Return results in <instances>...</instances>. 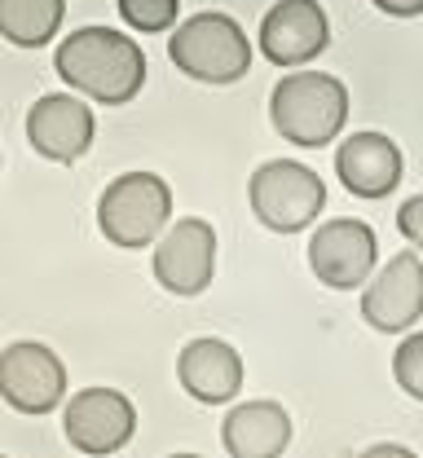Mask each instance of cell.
Segmentation results:
<instances>
[{
  "instance_id": "obj_7",
  "label": "cell",
  "mask_w": 423,
  "mask_h": 458,
  "mask_svg": "<svg viewBox=\"0 0 423 458\" xmlns=\"http://www.w3.org/2000/svg\"><path fill=\"white\" fill-rule=\"evenodd\" d=\"M375 260H379V238L358 216L326 221L309 238V269H313L317 283L331 286V291L366 286L370 274H375Z\"/></svg>"
},
{
  "instance_id": "obj_21",
  "label": "cell",
  "mask_w": 423,
  "mask_h": 458,
  "mask_svg": "<svg viewBox=\"0 0 423 458\" xmlns=\"http://www.w3.org/2000/svg\"><path fill=\"white\" fill-rule=\"evenodd\" d=\"M358 458H419V454L406 450V445H370V450H362Z\"/></svg>"
},
{
  "instance_id": "obj_16",
  "label": "cell",
  "mask_w": 423,
  "mask_h": 458,
  "mask_svg": "<svg viewBox=\"0 0 423 458\" xmlns=\"http://www.w3.org/2000/svg\"><path fill=\"white\" fill-rule=\"evenodd\" d=\"M66 0H0V36L18 49H40L58 40Z\"/></svg>"
},
{
  "instance_id": "obj_3",
  "label": "cell",
  "mask_w": 423,
  "mask_h": 458,
  "mask_svg": "<svg viewBox=\"0 0 423 458\" xmlns=\"http://www.w3.org/2000/svg\"><path fill=\"white\" fill-rule=\"evenodd\" d=\"M168 216H173V190L159 172H123L97 199V229L106 242H115L123 251H137L164 238Z\"/></svg>"
},
{
  "instance_id": "obj_9",
  "label": "cell",
  "mask_w": 423,
  "mask_h": 458,
  "mask_svg": "<svg viewBox=\"0 0 423 458\" xmlns=\"http://www.w3.org/2000/svg\"><path fill=\"white\" fill-rule=\"evenodd\" d=\"M216 274V229L203 216H182L155 242V278L173 295H199Z\"/></svg>"
},
{
  "instance_id": "obj_8",
  "label": "cell",
  "mask_w": 423,
  "mask_h": 458,
  "mask_svg": "<svg viewBox=\"0 0 423 458\" xmlns=\"http://www.w3.org/2000/svg\"><path fill=\"white\" fill-rule=\"evenodd\" d=\"M62 432H66V441L80 454L89 458L120 454L123 445L132 441V432H137V410L115 388H84V393H75L66 401Z\"/></svg>"
},
{
  "instance_id": "obj_20",
  "label": "cell",
  "mask_w": 423,
  "mask_h": 458,
  "mask_svg": "<svg viewBox=\"0 0 423 458\" xmlns=\"http://www.w3.org/2000/svg\"><path fill=\"white\" fill-rule=\"evenodd\" d=\"M370 4L388 18H419L423 13V0H370Z\"/></svg>"
},
{
  "instance_id": "obj_22",
  "label": "cell",
  "mask_w": 423,
  "mask_h": 458,
  "mask_svg": "<svg viewBox=\"0 0 423 458\" xmlns=\"http://www.w3.org/2000/svg\"><path fill=\"white\" fill-rule=\"evenodd\" d=\"M168 458H199V454H168Z\"/></svg>"
},
{
  "instance_id": "obj_17",
  "label": "cell",
  "mask_w": 423,
  "mask_h": 458,
  "mask_svg": "<svg viewBox=\"0 0 423 458\" xmlns=\"http://www.w3.org/2000/svg\"><path fill=\"white\" fill-rule=\"evenodd\" d=\"M177 9H182V0H120V18L132 31H141V36L173 31Z\"/></svg>"
},
{
  "instance_id": "obj_2",
  "label": "cell",
  "mask_w": 423,
  "mask_h": 458,
  "mask_svg": "<svg viewBox=\"0 0 423 458\" xmlns=\"http://www.w3.org/2000/svg\"><path fill=\"white\" fill-rule=\"evenodd\" d=\"M269 119L278 137H287L292 146H304V150L331 146L349 123V89L344 80L322 75V71L283 75L269 93Z\"/></svg>"
},
{
  "instance_id": "obj_6",
  "label": "cell",
  "mask_w": 423,
  "mask_h": 458,
  "mask_svg": "<svg viewBox=\"0 0 423 458\" xmlns=\"http://www.w3.org/2000/svg\"><path fill=\"white\" fill-rule=\"evenodd\" d=\"M66 397V366L49 344L13 340L0 348V401L18 414H49Z\"/></svg>"
},
{
  "instance_id": "obj_13",
  "label": "cell",
  "mask_w": 423,
  "mask_h": 458,
  "mask_svg": "<svg viewBox=\"0 0 423 458\" xmlns=\"http://www.w3.org/2000/svg\"><path fill=\"white\" fill-rule=\"evenodd\" d=\"M177 379L182 388L190 393L194 401L203 405H225V401L239 397L242 388V357L234 344L225 340H190L177 357Z\"/></svg>"
},
{
  "instance_id": "obj_4",
  "label": "cell",
  "mask_w": 423,
  "mask_h": 458,
  "mask_svg": "<svg viewBox=\"0 0 423 458\" xmlns=\"http://www.w3.org/2000/svg\"><path fill=\"white\" fill-rule=\"evenodd\" d=\"M168 57L199 84H234L251 66V40L230 13H194L173 31Z\"/></svg>"
},
{
  "instance_id": "obj_10",
  "label": "cell",
  "mask_w": 423,
  "mask_h": 458,
  "mask_svg": "<svg viewBox=\"0 0 423 458\" xmlns=\"http://www.w3.org/2000/svg\"><path fill=\"white\" fill-rule=\"evenodd\" d=\"M362 318L384 331H410L423 318V260L419 251H397L362 291Z\"/></svg>"
},
{
  "instance_id": "obj_5",
  "label": "cell",
  "mask_w": 423,
  "mask_h": 458,
  "mask_svg": "<svg viewBox=\"0 0 423 458\" xmlns=\"http://www.w3.org/2000/svg\"><path fill=\"white\" fill-rule=\"evenodd\" d=\"M247 199H251V212L265 229L300 233L326 208V185H322L317 172L296 164V159H269L251 172Z\"/></svg>"
},
{
  "instance_id": "obj_18",
  "label": "cell",
  "mask_w": 423,
  "mask_h": 458,
  "mask_svg": "<svg viewBox=\"0 0 423 458\" xmlns=\"http://www.w3.org/2000/svg\"><path fill=\"white\" fill-rule=\"evenodd\" d=\"M393 379L402 384L406 397L423 401V331L419 335H406L393 352Z\"/></svg>"
},
{
  "instance_id": "obj_14",
  "label": "cell",
  "mask_w": 423,
  "mask_h": 458,
  "mask_svg": "<svg viewBox=\"0 0 423 458\" xmlns=\"http://www.w3.org/2000/svg\"><path fill=\"white\" fill-rule=\"evenodd\" d=\"M335 172L349 194L358 199H384L402 185V150L384 132H353L335 150Z\"/></svg>"
},
{
  "instance_id": "obj_23",
  "label": "cell",
  "mask_w": 423,
  "mask_h": 458,
  "mask_svg": "<svg viewBox=\"0 0 423 458\" xmlns=\"http://www.w3.org/2000/svg\"><path fill=\"white\" fill-rule=\"evenodd\" d=\"M0 458H4V454H0Z\"/></svg>"
},
{
  "instance_id": "obj_15",
  "label": "cell",
  "mask_w": 423,
  "mask_h": 458,
  "mask_svg": "<svg viewBox=\"0 0 423 458\" xmlns=\"http://www.w3.org/2000/svg\"><path fill=\"white\" fill-rule=\"evenodd\" d=\"M221 441L230 458H278L292 445V414L278 401H242L225 414Z\"/></svg>"
},
{
  "instance_id": "obj_12",
  "label": "cell",
  "mask_w": 423,
  "mask_h": 458,
  "mask_svg": "<svg viewBox=\"0 0 423 458\" xmlns=\"http://www.w3.org/2000/svg\"><path fill=\"white\" fill-rule=\"evenodd\" d=\"M93 132H97L93 111L80 98H71V93H45L27 111V141H31V150L54 159V164L84 159L89 146H93Z\"/></svg>"
},
{
  "instance_id": "obj_11",
  "label": "cell",
  "mask_w": 423,
  "mask_h": 458,
  "mask_svg": "<svg viewBox=\"0 0 423 458\" xmlns=\"http://www.w3.org/2000/svg\"><path fill=\"white\" fill-rule=\"evenodd\" d=\"M260 54L274 66H304L331 45V22L317 0H278L260 18Z\"/></svg>"
},
{
  "instance_id": "obj_19",
  "label": "cell",
  "mask_w": 423,
  "mask_h": 458,
  "mask_svg": "<svg viewBox=\"0 0 423 458\" xmlns=\"http://www.w3.org/2000/svg\"><path fill=\"white\" fill-rule=\"evenodd\" d=\"M397 229H402V238H406L410 247L423 251V194L406 199V203L397 208Z\"/></svg>"
},
{
  "instance_id": "obj_1",
  "label": "cell",
  "mask_w": 423,
  "mask_h": 458,
  "mask_svg": "<svg viewBox=\"0 0 423 458\" xmlns=\"http://www.w3.org/2000/svg\"><path fill=\"white\" fill-rule=\"evenodd\" d=\"M54 71L66 80V89L102 106H123L146 84V54L115 27H80L58 45Z\"/></svg>"
}]
</instances>
